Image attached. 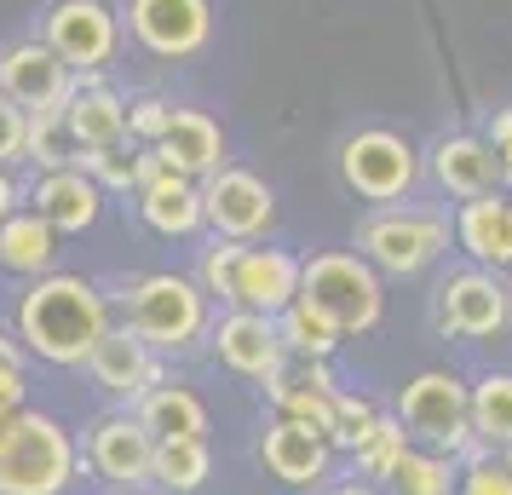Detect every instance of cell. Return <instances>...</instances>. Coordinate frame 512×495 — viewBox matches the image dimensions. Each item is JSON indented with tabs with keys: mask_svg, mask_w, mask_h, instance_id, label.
I'll return each mask as SVG.
<instances>
[{
	"mask_svg": "<svg viewBox=\"0 0 512 495\" xmlns=\"http://www.w3.org/2000/svg\"><path fill=\"white\" fill-rule=\"evenodd\" d=\"M116 329V306L104 283L81 277V271H47L24 283L18 306H12V334L24 340L29 357H41L52 369H87L98 340Z\"/></svg>",
	"mask_w": 512,
	"mask_h": 495,
	"instance_id": "cell-1",
	"label": "cell"
},
{
	"mask_svg": "<svg viewBox=\"0 0 512 495\" xmlns=\"http://www.w3.org/2000/svg\"><path fill=\"white\" fill-rule=\"evenodd\" d=\"M104 294L116 306V323L144 334L167 363L173 357H196L208 346L213 300L202 294V283L190 271H133V277H116Z\"/></svg>",
	"mask_w": 512,
	"mask_h": 495,
	"instance_id": "cell-2",
	"label": "cell"
},
{
	"mask_svg": "<svg viewBox=\"0 0 512 495\" xmlns=\"http://www.w3.org/2000/svg\"><path fill=\"white\" fill-rule=\"evenodd\" d=\"M300 265H305L300 254H288L277 242H225V236H213L190 277L202 283L213 306L282 317L300 300Z\"/></svg>",
	"mask_w": 512,
	"mask_h": 495,
	"instance_id": "cell-3",
	"label": "cell"
},
{
	"mask_svg": "<svg viewBox=\"0 0 512 495\" xmlns=\"http://www.w3.org/2000/svg\"><path fill=\"white\" fill-rule=\"evenodd\" d=\"M81 472V438L52 409L0 415V495H64Z\"/></svg>",
	"mask_w": 512,
	"mask_h": 495,
	"instance_id": "cell-4",
	"label": "cell"
},
{
	"mask_svg": "<svg viewBox=\"0 0 512 495\" xmlns=\"http://www.w3.org/2000/svg\"><path fill=\"white\" fill-rule=\"evenodd\" d=\"M351 248L380 271V277H426L432 265L449 260L455 248V219L449 208H426V202H392V208H369L357 219Z\"/></svg>",
	"mask_w": 512,
	"mask_h": 495,
	"instance_id": "cell-5",
	"label": "cell"
},
{
	"mask_svg": "<svg viewBox=\"0 0 512 495\" xmlns=\"http://www.w3.org/2000/svg\"><path fill=\"white\" fill-rule=\"evenodd\" d=\"M300 300L323 311L346 340H357V334H374L386 317V277L357 248H323L300 265Z\"/></svg>",
	"mask_w": 512,
	"mask_h": 495,
	"instance_id": "cell-6",
	"label": "cell"
},
{
	"mask_svg": "<svg viewBox=\"0 0 512 495\" xmlns=\"http://www.w3.org/2000/svg\"><path fill=\"white\" fill-rule=\"evenodd\" d=\"M392 415L403 421V432L426 449H443L455 461L478 455V432H472V380H461L455 369H420L397 386Z\"/></svg>",
	"mask_w": 512,
	"mask_h": 495,
	"instance_id": "cell-7",
	"label": "cell"
},
{
	"mask_svg": "<svg viewBox=\"0 0 512 495\" xmlns=\"http://www.w3.org/2000/svg\"><path fill=\"white\" fill-rule=\"evenodd\" d=\"M334 167H340V185L369 202V208H392V202H409L426 179V156L403 139L397 127H357L340 139L334 150Z\"/></svg>",
	"mask_w": 512,
	"mask_h": 495,
	"instance_id": "cell-8",
	"label": "cell"
},
{
	"mask_svg": "<svg viewBox=\"0 0 512 495\" xmlns=\"http://www.w3.org/2000/svg\"><path fill=\"white\" fill-rule=\"evenodd\" d=\"M432 329L443 340H501L512 329V283L507 271L455 265L432 283Z\"/></svg>",
	"mask_w": 512,
	"mask_h": 495,
	"instance_id": "cell-9",
	"label": "cell"
},
{
	"mask_svg": "<svg viewBox=\"0 0 512 495\" xmlns=\"http://www.w3.org/2000/svg\"><path fill=\"white\" fill-rule=\"evenodd\" d=\"M35 35L75 75H87V70H110L116 64L127 24H121V6H110V0H47L41 18H35Z\"/></svg>",
	"mask_w": 512,
	"mask_h": 495,
	"instance_id": "cell-10",
	"label": "cell"
},
{
	"mask_svg": "<svg viewBox=\"0 0 512 495\" xmlns=\"http://www.w3.org/2000/svg\"><path fill=\"white\" fill-rule=\"evenodd\" d=\"M121 24L133 47L162 58V64H190L213 47V0H121Z\"/></svg>",
	"mask_w": 512,
	"mask_h": 495,
	"instance_id": "cell-11",
	"label": "cell"
},
{
	"mask_svg": "<svg viewBox=\"0 0 512 495\" xmlns=\"http://www.w3.org/2000/svg\"><path fill=\"white\" fill-rule=\"evenodd\" d=\"M81 461L104 490H150V467H156V438L144 432L133 409H104L81 432Z\"/></svg>",
	"mask_w": 512,
	"mask_h": 495,
	"instance_id": "cell-12",
	"label": "cell"
},
{
	"mask_svg": "<svg viewBox=\"0 0 512 495\" xmlns=\"http://www.w3.org/2000/svg\"><path fill=\"white\" fill-rule=\"evenodd\" d=\"M202 213H208V236L225 242H271L277 231V190L259 179L254 167H219L202 179Z\"/></svg>",
	"mask_w": 512,
	"mask_h": 495,
	"instance_id": "cell-13",
	"label": "cell"
},
{
	"mask_svg": "<svg viewBox=\"0 0 512 495\" xmlns=\"http://www.w3.org/2000/svg\"><path fill=\"white\" fill-rule=\"evenodd\" d=\"M208 352L219 357V369H231L236 380H254V386L282 375V363H288L277 317H265V311H225L219 306L208 323Z\"/></svg>",
	"mask_w": 512,
	"mask_h": 495,
	"instance_id": "cell-14",
	"label": "cell"
},
{
	"mask_svg": "<svg viewBox=\"0 0 512 495\" xmlns=\"http://www.w3.org/2000/svg\"><path fill=\"white\" fill-rule=\"evenodd\" d=\"M87 380L110 398V409H133L150 386L167 380V357L156 352L144 334H133L127 323H116V329L98 340V352L87 357Z\"/></svg>",
	"mask_w": 512,
	"mask_h": 495,
	"instance_id": "cell-15",
	"label": "cell"
},
{
	"mask_svg": "<svg viewBox=\"0 0 512 495\" xmlns=\"http://www.w3.org/2000/svg\"><path fill=\"white\" fill-rule=\"evenodd\" d=\"M0 93L12 98L18 110L41 116V110H64V98L75 93V70L41 35H18L0 47Z\"/></svg>",
	"mask_w": 512,
	"mask_h": 495,
	"instance_id": "cell-16",
	"label": "cell"
},
{
	"mask_svg": "<svg viewBox=\"0 0 512 495\" xmlns=\"http://www.w3.org/2000/svg\"><path fill=\"white\" fill-rule=\"evenodd\" d=\"M254 455L265 478H277L282 490H323L328 467H334V444L323 432H311L305 421H288V415H271L259 426Z\"/></svg>",
	"mask_w": 512,
	"mask_h": 495,
	"instance_id": "cell-17",
	"label": "cell"
},
{
	"mask_svg": "<svg viewBox=\"0 0 512 495\" xmlns=\"http://www.w3.org/2000/svg\"><path fill=\"white\" fill-rule=\"evenodd\" d=\"M133 208H139L144 231L162 236V242H190V236L208 231L202 185L185 179V173H173V167H162L156 150H150V167H144V185H139V196H133Z\"/></svg>",
	"mask_w": 512,
	"mask_h": 495,
	"instance_id": "cell-18",
	"label": "cell"
},
{
	"mask_svg": "<svg viewBox=\"0 0 512 495\" xmlns=\"http://www.w3.org/2000/svg\"><path fill=\"white\" fill-rule=\"evenodd\" d=\"M426 179L449 202H466V196H484V190H507V167L489 150L484 133H438L426 144Z\"/></svg>",
	"mask_w": 512,
	"mask_h": 495,
	"instance_id": "cell-19",
	"label": "cell"
},
{
	"mask_svg": "<svg viewBox=\"0 0 512 495\" xmlns=\"http://www.w3.org/2000/svg\"><path fill=\"white\" fill-rule=\"evenodd\" d=\"M24 208H35L58 236H87L104 219V190L93 185L87 167H58V173H35L29 179Z\"/></svg>",
	"mask_w": 512,
	"mask_h": 495,
	"instance_id": "cell-20",
	"label": "cell"
},
{
	"mask_svg": "<svg viewBox=\"0 0 512 495\" xmlns=\"http://www.w3.org/2000/svg\"><path fill=\"white\" fill-rule=\"evenodd\" d=\"M455 248L466 254V265L484 271H512V190H484L455 202Z\"/></svg>",
	"mask_w": 512,
	"mask_h": 495,
	"instance_id": "cell-21",
	"label": "cell"
},
{
	"mask_svg": "<svg viewBox=\"0 0 512 495\" xmlns=\"http://www.w3.org/2000/svg\"><path fill=\"white\" fill-rule=\"evenodd\" d=\"M156 156H162V167H173V173H185V179H213L219 167H231V144H225V127L208 116V110H190V104H179L173 110V121H167V133L156 144H150Z\"/></svg>",
	"mask_w": 512,
	"mask_h": 495,
	"instance_id": "cell-22",
	"label": "cell"
},
{
	"mask_svg": "<svg viewBox=\"0 0 512 495\" xmlns=\"http://www.w3.org/2000/svg\"><path fill=\"white\" fill-rule=\"evenodd\" d=\"M64 121H70V133L81 150L121 144L127 139V93L110 81V70L75 75V93L64 98Z\"/></svg>",
	"mask_w": 512,
	"mask_h": 495,
	"instance_id": "cell-23",
	"label": "cell"
},
{
	"mask_svg": "<svg viewBox=\"0 0 512 495\" xmlns=\"http://www.w3.org/2000/svg\"><path fill=\"white\" fill-rule=\"evenodd\" d=\"M64 236L52 231L47 219L35 208H18L6 225H0V271H12V277H24V283H35V277H47V271H58V248Z\"/></svg>",
	"mask_w": 512,
	"mask_h": 495,
	"instance_id": "cell-24",
	"label": "cell"
},
{
	"mask_svg": "<svg viewBox=\"0 0 512 495\" xmlns=\"http://www.w3.org/2000/svg\"><path fill=\"white\" fill-rule=\"evenodd\" d=\"M133 415L144 421V432L162 444V438H208V403L196 398L190 386L179 380H162V386H150L139 403H133Z\"/></svg>",
	"mask_w": 512,
	"mask_h": 495,
	"instance_id": "cell-25",
	"label": "cell"
},
{
	"mask_svg": "<svg viewBox=\"0 0 512 495\" xmlns=\"http://www.w3.org/2000/svg\"><path fill=\"white\" fill-rule=\"evenodd\" d=\"M208 478H213L208 438H162L156 444V467H150V490L156 495H202Z\"/></svg>",
	"mask_w": 512,
	"mask_h": 495,
	"instance_id": "cell-26",
	"label": "cell"
},
{
	"mask_svg": "<svg viewBox=\"0 0 512 495\" xmlns=\"http://www.w3.org/2000/svg\"><path fill=\"white\" fill-rule=\"evenodd\" d=\"M455 484H461V461H455V455L409 444V455L392 467V478H386L380 490L386 495H455Z\"/></svg>",
	"mask_w": 512,
	"mask_h": 495,
	"instance_id": "cell-27",
	"label": "cell"
},
{
	"mask_svg": "<svg viewBox=\"0 0 512 495\" xmlns=\"http://www.w3.org/2000/svg\"><path fill=\"white\" fill-rule=\"evenodd\" d=\"M472 432L484 449H512V369H484L472 380Z\"/></svg>",
	"mask_w": 512,
	"mask_h": 495,
	"instance_id": "cell-28",
	"label": "cell"
},
{
	"mask_svg": "<svg viewBox=\"0 0 512 495\" xmlns=\"http://www.w3.org/2000/svg\"><path fill=\"white\" fill-rule=\"evenodd\" d=\"M81 167L93 173V185L104 196H139L144 185V167H150V144H98V150H81Z\"/></svg>",
	"mask_w": 512,
	"mask_h": 495,
	"instance_id": "cell-29",
	"label": "cell"
},
{
	"mask_svg": "<svg viewBox=\"0 0 512 495\" xmlns=\"http://www.w3.org/2000/svg\"><path fill=\"white\" fill-rule=\"evenodd\" d=\"M24 167H35V173L81 167V144H75V133H70V121H64V110H41V116H29Z\"/></svg>",
	"mask_w": 512,
	"mask_h": 495,
	"instance_id": "cell-30",
	"label": "cell"
},
{
	"mask_svg": "<svg viewBox=\"0 0 512 495\" xmlns=\"http://www.w3.org/2000/svg\"><path fill=\"white\" fill-rule=\"evenodd\" d=\"M277 329H282V346H288V357H317V363H334L340 340H346V334L334 329L323 311H311L305 300H294V306L282 311Z\"/></svg>",
	"mask_w": 512,
	"mask_h": 495,
	"instance_id": "cell-31",
	"label": "cell"
},
{
	"mask_svg": "<svg viewBox=\"0 0 512 495\" xmlns=\"http://www.w3.org/2000/svg\"><path fill=\"white\" fill-rule=\"evenodd\" d=\"M409 444H415V438H409V432H403V421L386 409V415H380V426H374L369 438L351 449V467L363 472L369 484H386V478H392V467L409 455Z\"/></svg>",
	"mask_w": 512,
	"mask_h": 495,
	"instance_id": "cell-32",
	"label": "cell"
},
{
	"mask_svg": "<svg viewBox=\"0 0 512 495\" xmlns=\"http://www.w3.org/2000/svg\"><path fill=\"white\" fill-rule=\"evenodd\" d=\"M380 415H386V409H380L369 392H351V386H340V398H334V432H328L334 455H340V449L351 455V449H357L374 426H380Z\"/></svg>",
	"mask_w": 512,
	"mask_h": 495,
	"instance_id": "cell-33",
	"label": "cell"
},
{
	"mask_svg": "<svg viewBox=\"0 0 512 495\" xmlns=\"http://www.w3.org/2000/svg\"><path fill=\"white\" fill-rule=\"evenodd\" d=\"M455 495H512V449H478L472 461H461Z\"/></svg>",
	"mask_w": 512,
	"mask_h": 495,
	"instance_id": "cell-34",
	"label": "cell"
},
{
	"mask_svg": "<svg viewBox=\"0 0 512 495\" xmlns=\"http://www.w3.org/2000/svg\"><path fill=\"white\" fill-rule=\"evenodd\" d=\"M173 98L162 93H139V98H127V139L133 144H156L167 133V121H173Z\"/></svg>",
	"mask_w": 512,
	"mask_h": 495,
	"instance_id": "cell-35",
	"label": "cell"
},
{
	"mask_svg": "<svg viewBox=\"0 0 512 495\" xmlns=\"http://www.w3.org/2000/svg\"><path fill=\"white\" fill-rule=\"evenodd\" d=\"M24 144H29V110H18L0 93V167H24Z\"/></svg>",
	"mask_w": 512,
	"mask_h": 495,
	"instance_id": "cell-36",
	"label": "cell"
},
{
	"mask_svg": "<svg viewBox=\"0 0 512 495\" xmlns=\"http://www.w3.org/2000/svg\"><path fill=\"white\" fill-rule=\"evenodd\" d=\"M484 139H489V150L501 156V167H507V190H512V104H501V110H489V121H484Z\"/></svg>",
	"mask_w": 512,
	"mask_h": 495,
	"instance_id": "cell-37",
	"label": "cell"
},
{
	"mask_svg": "<svg viewBox=\"0 0 512 495\" xmlns=\"http://www.w3.org/2000/svg\"><path fill=\"white\" fill-rule=\"evenodd\" d=\"M29 409V369H0V415Z\"/></svg>",
	"mask_w": 512,
	"mask_h": 495,
	"instance_id": "cell-38",
	"label": "cell"
},
{
	"mask_svg": "<svg viewBox=\"0 0 512 495\" xmlns=\"http://www.w3.org/2000/svg\"><path fill=\"white\" fill-rule=\"evenodd\" d=\"M18 208H24V185L12 179V167H0V225H6Z\"/></svg>",
	"mask_w": 512,
	"mask_h": 495,
	"instance_id": "cell-39",
	"label": "cell"
},
{
	"mask_svg": "<svg viewBox=\"0 0 512 495\" xmlns=\"http://www.w3.org/2000/svg\"><path fill=\"white\" fill-rule=\"evenodd\" d=\"M0 369H29V352H24V340L12 329H0Z\"/></svg>",
	"mask_w": 512,
	"mask_h": 495,
	"instance_id": "cell-40",
	"label": "cell"
},
{
	"mask_svg": "<svg viewBox=\"0 0 512 495\" xmlns=\"http://www.w3.org/2000/svg\"><path fill=\"white\" fill-rule=\"evenodd\" d=\"M323 495H386V490L369 484V478H346V484H323Z\"/></svg>",
	"mask_w": 512,
	"mask_h": 495,
	"instance_id": "cell-41",
	"label": "cell"
},
{
	"mask_svg": "<svg viewBox=\"0 0 512 495\" xmlns=\"http://www.w3.org/2000/svg\"><path fill=\"white\" fill-rule=\"evenodd\" d=\"M116 495H150V490H116Z\"/></svg>",
	"mask_w": 512,
	"mask_h": 495,
	"instance_id": "cell-42",
	"label": "cell"
}]
</instances>
